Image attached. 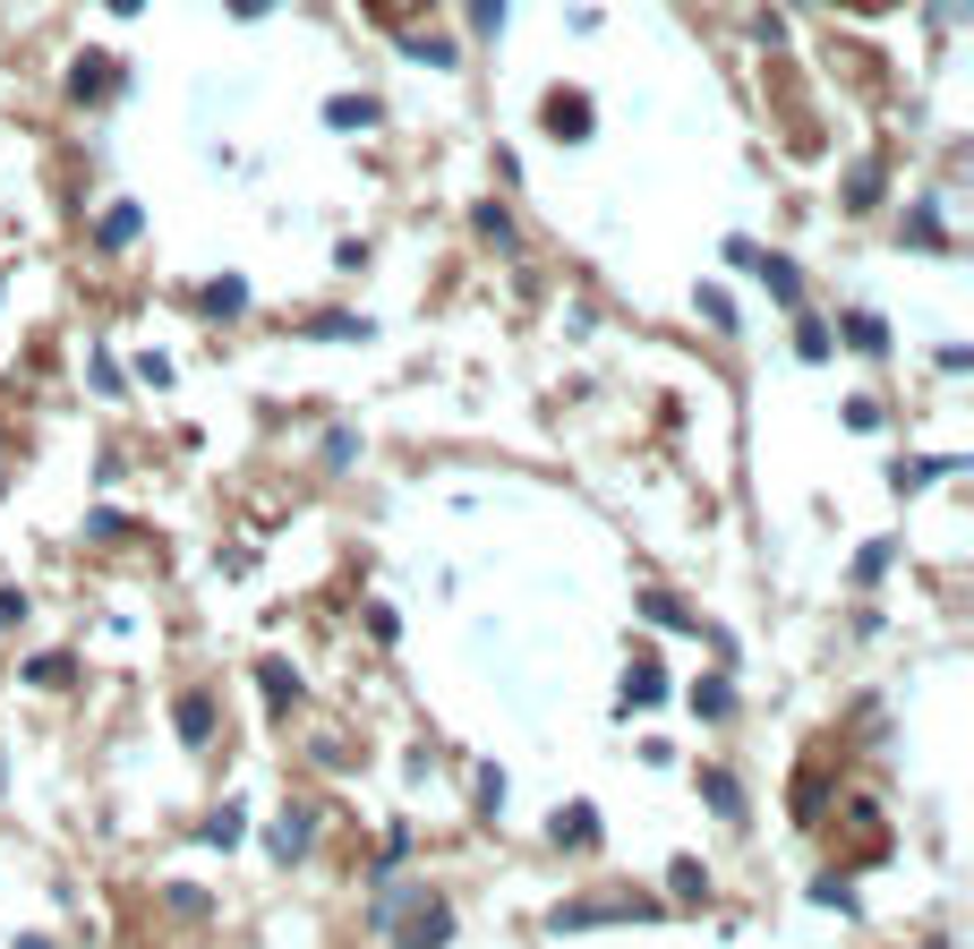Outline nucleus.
<instances>
[{"instance_id":"1","label":"nucleus","mask_w":974,"mask_h":949,"mask_svg":"<svg viewBox=\"0 0 974 949\" xmlns=\"http://www.w3.org/2000/svg\"><path fill=\"white\" fill-rule=\"evenodd\" d=\"M548 129H555V137H582V129H590V120H582V103H564V95H555V103H548Z\"/></svg>"}]
</instances>
